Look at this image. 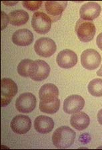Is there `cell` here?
<instances>
[{
  "label": "cell",
  "instance_id": "cell-12",
  "mask_svg": "<svg viewBox=\"0 0 102 150\" xmlns=\"http://www.w3.org/2000/svg\"><path fill=\"white\" fill-rule=\"evenodd\" d=\"M56 62L62 69L72 68L78 62V56L73 51L65 49L59 52L56 57Z\"/></svg>",
  "mask_w": 102,
  "mask_h": 150
},
{
  "label": "cell",
  "instance_id": "cell-6",
  "mask_svg": "<svg viewBox=\"0 0 102 150\" xmlns=\"http://www.w3.org/2000/svg\"><path fill=\"white\" fill-rule=\"evenodd\" d=\"M101 62V57L96 50L89 49L83 51L81 54V64L83 68L93 71L98 68Z\"/></svg>",
  "mask_w": 102,
  "mask_h": 150
},
{
  "label": "cell",
  "instance_id": "cell-1",
  "mask_svg": "<svg viewBox=\"0 0 102 150\" xmlns=\"http://www.w3.org/2000/svg\"><path fill=\"white\" fill-rule=\"evenodd\" d=\"M76 134L68 126H61L56 129L52 135V142L59 149H66L72 146L75 142Z\"/></svg>",
  "mask_w": 102,
  "mask_h": 150
},
{
  "label": "cell",
  "instance_id": "cell-13",
  "mask_svg": "<svg viewBox=\"0 0 102 150\" xmlns=\"http://www.w3.org/2000/svg\"><path fill=\"white\" fill-rule=\"evenodd\" d=\"M14 132L17 134H24L29 131L31 127V121L28 116L18 115L14 117L10 124Z\"/></svg>",
  "mask_w": 102,
  "mask_h": 150
},
{
  "label": "cell",
  "instance_id": "cell-18",
  "mask_svg": "<svg viewBox=\"0 0 102 150\" xmlns=\"http://www.w3.org/2000/svg\"><path fill=\"white\" fill-rule=\"evenodd\" d=\"M9 23L14 26H21L29 20V15L24 10H15L8 14Z\"/></svg>",
  "mask_w": 102,
  "mask_h": 150
},
{
  "label": "cell",
  "instance_id": "cell-3",
  "mask_svg": "<svg viewBox=\"0 0 102 150\" xmlns=\"http://www.w3.org/2000/svg\"><path fill=\"white\" fill-rule=\"evenodd\" d=\"M17 84L10 79L4 78L1 81V106H6L17 93Z\"/></svg>",
  "mask_w": 102,
  "mask_h": 150
},
{
  "label": "cell",
  "instance_id": "cell-8",
  "mask_svg": "<svg viewBox=\"0 0 102 150\" xmlns=\"http://www.w3.org/2000/svg\"><path fill=\"white\" fill-rule=\"evenodd\" d=\"M45 10L51 19L52 22H56L61 19L62 13L66 8L68 2L48 1L45 2Z\"/></svg>",
  "mask_w": 102,
  "mask_h": 150
},
{
  "label": "cell",
  "instance_id": "cell-2",
  "mask_svg": "<svg viewBox=\"0 0 102 150\" xmlns=\"http://www.w3.org/2000/svg\"><path fill=\"white\" fill-rule=\"evenodd\" d=\"M75 31L79 41L88 42L93 40L96 28L93 22L79 19L76 24Z\"/></svg>",
  "mask_w": 102,
  "mask_h": 150
},
{
  "label": "cell",
  "instance_id": "cell-24",
  "mask_svg": "<svg viewBox=\"0 0 102 150\" xmlns=\"http://www.w3.org/2000/svg\"><path fill=\"white\" fill-rule=\"evenodd\" d=\"M96 43L98 48L102 51V33H99L96 39Z\"/></svg>",
  "mask_w": 102,
  "mask_h": 150
},
{
  "label": "cell",
  "instance_id": "cell-20",
  "mask_svg": "<svg viewBox=\"0 0 102 150\" xmlns=\"http://www.w3.org/2000/svg\"><path fill=\"white\" fill-rule=\"evenodd\" d=\"M60 107V100L53 102H39V110L46 114H53L59 110Z\"/></svg>",
  "mask_w": 102,
  "mask_h": 150
},
{
  "label": "cell",
  "instance_id": "cell-19",
  "mask_svg": "<svg viewBox=\"0 0 102 150\" xmlns=\"http://www.w3.org/2000/svg\"><path fill=\"white\" fill-rule=\"evenodd\" d=\"M34 61L30 59H24L17 66V72L23 77H29L31 75Z\"/></svg>",
  "mask_w": 102,
  "mask_h": 150
},
{
  "label": "cell",
  "instance_id": "cell-9",
  "mask_svg": "<svg viewBox=\"0 0 102 150\" xmlns=\"http://www.w3.org/2000/svg\"><path fill=\"white\" fill-rule=\"evenodd\" d=\"M85 106V100L79 95H71L65 99L63 110L66 113L73 114L80 112Z\"/></svg>",
  "mask_w": 102,
  "mask_h": 150
},
{
  "label": "cell",
  "instance_id": "cell-10",
  "mask_svg": "<svg viewBox=\"0 0 102 150\" xmlns=\"http://www.w3.org/2000/svg\"><path fill=\"white\" fill-rule=\"evenodd\" d=\"M50 73V67L46 61L37 60L34 61L30 78L35 81H42L46 79Z\"/></svg>",
  "mask_w": 102,
  "mask_h": 150
},
{
  "label": "cell",
  "instance_id": "cell-16",
  "mask_svg": "<svg viewBox=\"0 0 102 150\" xmlns=\"http://www.w3.org/2000/svg\"><path fill=\"white\" fill-rule=\"evenodd\" d=\"M53 119L46 116H39L34 121V127L40 134H46L52 131L54 127Z\"/></svg>",
  "mask_w": 102,
  "mask_h": 150
},
{
  "label": "cell",
  "instance_id": "cell-5",
  "mask_svg": "<svg viewBox=\"0 0 102 150\" xmlns=\"http://www.w3.org/2000/svg\"><path fill=\"white\" fill-rule=\"evenodd\" d=\"M34 50L38 55L48 58L56 52L57 46L53 40L48 37H41L36 41Z\"/></svg>",
  "mask_w": 102,
  "mask_h": 150
},
{
  "label": "cell",
  "instance_id": "cell-22",
  "mask_svg": "<svg viewBox=\"0 0 102 150\" xmlns=\"http://www.w3.org/2000/svg\"><path fill=\"white\" fill-rule=\"evenodd\" d=\"M43 2L42 1H25L22 2L25 8L30 10V11H36L38 9L40 6H41Z\"/></svg>",
  "mask_w": 102,
  "mask_h": 150
},
{
  "label": "cell",
  "instance_id": "cell-11",
  "mask_svg": "<svg viewBox=\"0 0 102 150\" xmlns=\"http://www.w3.org/2000/svg\"><path fill=\"white\" fill-rule=\"evenodd\" d=\"M100 5L94 1H89L83 4L79 10L81 19L85 21H92L98 18L101 13Z\"/></svg>",
  "mask_w": 102,
  "mask_h": 150
},
{
  "label": "cell",
  "instance_id": "cell-26",
  "mask_svg": "<svg viewBox=\"0 0 102 150\" xmlns=\"http://www.w3.org/2000/svg\"><path fill=\"white\" fill-rule=\"evenodd\" d=\"M97 75L99 76H102V65L101 67V68L99 69V71L97 72Z\"/></svg>",
  "mask_w": 102,
  "mask_h": 150
},
{
  "label": "cell",
  "instance_id": "cell-7",
  "mask_svg": "<svg viewBox=\"0 0 102 150\" xmlns=\"http://www.w3.org/2000/svg\"><path fill=\"white\" fill-rule=\"evenodd\" d=\"M36 104L37 100L35 95L30 92H25L17 98L16 108L19 112L28 114L35 109Z\"/></svg>",
  "mask_w": 102,
  "mask_h": 150
},
{
  "label": "cell",
  "instance_id": "cell-14",
  "mask_svg": "<svg viewBox=\"0 0 102 150\" xmlns=\"http://www.w3.org/2000/svg\"><path fill=\"white\" fill-rule=\"evenodd\" d=\"M39 96L41 102H56L59 100V90L53 84H46L39 90Z\"/></svg>",
  "mask_w": 102,
  "mask_h": 150
},
{
  "label": "cell",
  "instance_id": "cell-25",
  "mask_svg": "<svg viewBox=\"0 0 102 150\" xmlns=\"http://www.w3.org/2000/svg\"><path fill=\"white\" fill-rule=\"evenodd\" d=\"M98 121L99 123V124L102 126V109H101L98 112Z\"/></svg>",
  "mask_w": 102,
  "mask_h": 150
},
{
  "label": "cell",
  "instance_id": "cell-4",
  "mask_svg": "<svg viewBox=\"0 0 102 150\" xmlns=\"http://www.w3.org/2000/svg\"><path fill=\"white\" fill-rule=\"evenodd\" d=\"M51 19L45 13L36 12L32 17L31 26L34 30L39 34H46L50 31Z\"/></svg>",
  "mask_w": 102,
  "mask_h": 150
},
{
  "label": "cell",
  "instance_id": "cell-15",
  "mask_svg": "<svg viewBox=\"0 0 102 150\" xmlns=\"http://www.w3.org/2000/svg\"><path fill=\"white\" fill-rule=\"evenodd\" d=\"M12 41L16 45L28 46L34 41V35L29 29H19L12 35Z\"/></svg>",
  "mask_w": 102,
  "mask_h": 150
},
{
  "label": "cell",
  "instance_id": "cell-27",
  "mask_svg": "<svg viewBox=\"0 0 102 150\" xmlns=\"http://www.w3.org/2000/svg\"><path fill=\"white\" fill-rule=\"evenodd\" d=\"M18 3V1H16V2H14V3H11V2H4V4H6V5H8V6H13V5H14V4H17Z\"/></svg>",
  "mask_w": 102,
  "mask_h": 150
},
{
  "label": "cell",
  "instance_id": "cell-21",
  "mask_svg": "<svg viewBox=\"0 0 102 150\" xmlns=\"http://www.w3.org/2000/svg\"><path fill=\"white\" fill-rule=\"evenodd\" d=\"M88 92L91 96L95 97L102 96V79H95L89 82L88 86Z\"/></svg>",
  "mask_w": 102,
  "mask_h": 150
},
{
  "label": "cell",
  "instance_id": "cell-17",
  "mask_svg": "<svg viewBox=\"0 0 102 150\" xmlns=\"http://www.w3.org/2000/svg\"><path fill=\"white\" fill-rule=\"evenodd\" d=\"M90 118L85 112H78L73 114L70 118V124L73 128L79 131L83 130L89 126Z\"/></svg>",
  "mask_w": 102,
  "mask_h": 150
},
{
  "label": "cell",
  "instance_id": "cell-23",
  "mask_svg": "<svg viewBox=\"0 0 102 150\" xmlns=\"http://www.w3.org/2000/svg\"><path fill=\"white\" fill-rule=\"evenodd\" d=\"M1 30H3L5 27L7 25V23H8L9 20H8V16H7L6 15H5V17L4 16V12H1Z\"/></svg>",
  "mask_w": 102,
  "mask_h": 150
}]
</instances>
